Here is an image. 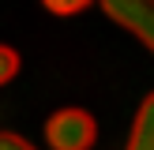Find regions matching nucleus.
<instances>
[{
	"label": "nucleus",
	"mask_w": 154,
	"mask_h": 150,
	"mask_svg": "<svg viewBox=\"0 0 154 150\" xmlns=\"http://www.w3.org/2000/svg\"><path fill=\"white\" fill-rule=\"evenodd\" d=\"M45 139L53 150H90L98 139V124L87 109H60L45 120Z\"/></svg>",
	"instance_id": "nucleus-1"
},
{
	"label": "nucleus",
	"mask_w": 154,
	"mask_h": 150,
	"mask_svg": "<svg viewBox=\"0 0 154 150\" xmlns=\"http://www.w3.org/2000/svg\"><path fill=\"white\" fill-rule=\"evenodd\" d=\"M102 11L154 52V0H102Z\"/></svg>",
	"instance_id": "nucleus-2"
},
{
	"label": "nucleus",
	"mask_w": 154,
	"mask_h": 150,
	"mask_svg": "<svg viewBox=\"0 0 154 150\" xmlns=\"http://www.w3.org/2000/svg\"><path fill=\"white\" fill-rule=\"evenodd\" d=\"M128 150H154V94L143 98L139 112H135L132 124V139H128Z\"/></svg>",
	"instance_id": "nucleus-3"
},
{
	"label": "nucleus",
	"mask_w": 154,
	"mask_h": 150,
	"mask_svg": "<svg viewBox=\"0 0 154 150\" xmlns=\"http://www.w3.org/2000/svg\"><path fill=\"white\" fill-rule=\"evenodd\" d=\"M15 71H19V52L8 49V45H0V86H4V82H11Z\"/></svg>",
	"instance_id": "nucleus-4"
},
{
	"label": "nucleus",
	"mask_w": 154,
	"mask_h": 150,
	"mask_svg": "<svg viewBox=\"0 0 154 150\" xmlns=\"http://www.w3.org/2000/svg\"><path fill=\"white\" fill-rule=\"evenodd\" d=\"M45 8H49L53 15H75V11H83V8H90L94 0H42Z\"/></svg>",
	"instance_id": "nucleus-5"
},
{
	"label": "nucleus",
	"mask_w": 154,
	"mask_h": 150,
	"mask_svg": "<svg viewBox=\"0 0 154 150\" xmlns=\"http://www.w3.org/2000/svg\"><path fill=\"white\" fill-rule=\"evenodd\" d=\"M0 150H38V146L26 142L23 135H15V131H0Z\"/></svg>",
	"instance_id": "nucleus-6"
}]
</instances>
